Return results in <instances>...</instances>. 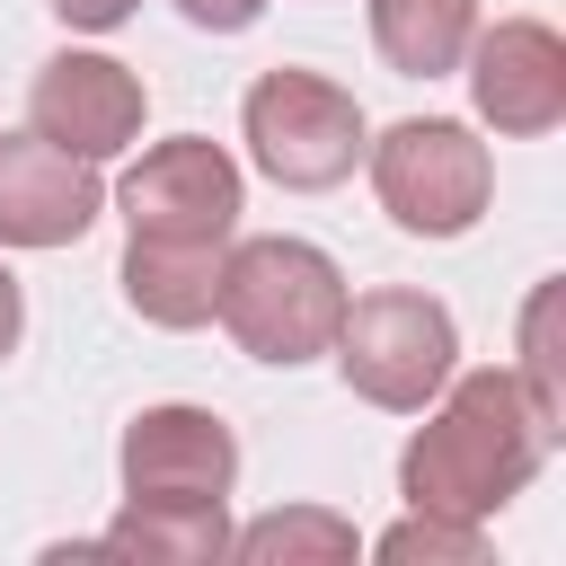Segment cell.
Listing matches in <instances>:
<instances>
[{"label":"cell","mask_w":566,"mask_h":566,"mask_svg":"<svg viewBox=\"0 0 566 566\" xmlns=\"http://www.w3.org/2000/svg\"><path fill=\"white\" fill-rule=\"evenodd\" d=\"M371 548H380L389 566H416V557H424V566H478V557H486V522H451V513H416V504H407V522H389Z\"/></svg>","instance_id":"cell-16"},{"label":"cell","mask_w":566,"mask_h":566,"mask_svg":"<svg viewBox=\"0 0 566 566\" xmlns=\"http://www.w3.org/2000/svg\"><path fill=\"white\" fill-rule=\"evenodd\" d=\"M177 18H186V27H203V35H239V27H256V18H265V0H177Z\"/></svg>","instance_id":"cell-17"},{"label":"cell","mask_w":566,"mask_h":566,"mask_svg":"<svg viewBox=\"0 0 566 566\" xmlns=\"http://www.w3.org/2000/svg\"><path fill=\"white\" fill-rule=\"evenodd\" d=\"M142 115H150V88L142 71H124L115 53H88V44H62L35 88H27V133H44L53 150L71 159H115L142 142Z\"/></svg>","instance_id":"cell-7"},{"label":"cell","mask_w":566,"mask_h":566,"mask_svg":"<svg viewBox=\"0 0 566 566\" xmlns=\"http://www.w3.org/2000/svg\"><path fill=\"white\" fill-rule=\"evenodd\" d=\"M336 371L363 407H389V416H416L442 398V380L460 371V318L433 301V292H407V283H380V292H354L345 318H336Z\"/></svg>","instance_id":"cell-3"},{"label":"cell","mask_w":566,"mask_h":566,"mask_svg":"<svg viewBox=\"0 0 566 566\" xmlns=\"http://www.w3.org/2000/svg\"><path fill=\"white\" fill-rule=\"evenodd\" d=\"M557 310H566V274H548V283H531V301H522V363H513V380L566 424V345H557Z\"/></svg>","instance_id":"cell-15"},{"label":"cell","mask_w":566,"mask_h":566,"mask_svg":"<svg viewBox=\"0 0 566 566\" xmlns=\"http://www.w3.org/2000/svg\"><path fill=\"white\" fill-rule=\"evenodd\" d=\"M239 142L283 195H327L363 168L371 124H363L354 88H336L318 71H256L239 97Z\"/></svg>","instance_id":"cell-4"},{"label":"cell","mask_w":566,"mask_h":566,"mask_svg":"<svg viewBox=\"0 0 566 566\" xmlns=\"http://www.w3.org/2000/svg\"><path fill=\"white\" fill-rule=\"evenodd\" d=\"M18 336H27V292H18V274L0 265V363L18 354Z\"/></svg>","instance_id":"cell-19"},{"label":"cell","mask_w":566,"mask_h":566,"mask_svg":"<svg viewBox=\"0 0 566 566\" xmlns=\"http://www.w3.org/2000/svg\"><path fill=\"white\" fill-rule=\"evenodd\" d=\"M221 292V248H168V239H124V301L150 327H203Z\"/></svg>","instance_id":"cell-12"},{"label":"cell","mask_w":566,"mask_h":566,"mask_svg":"<svg viewBox=\"0 0 566 566\" xmlns=\"http://www.w3.org/2000/svg\"><path fill=\"white\" fill-rule=\"evenodd\" d=\"M363 168H371L380 212L407 239H460V230H478V212L495 195V150L451 115L389 124L380 142H363Z\"/></svg>","instance_id":"cell-5"},{"label":"cell","mask_w":566,"mask_h":566,"mask_svg":"<svg viewBox=\"0 0 566 566\" xmlns=\"http://www.w3.org/2000/svg\"><path fill=\"white\" fill-rule=\"evenodd\" d=\"M424 416V407H416ZM557 416L513 380V371H451L442 380V407L407 433L398 451V495L416 513H451V522H495L531 478L539 460L557 451Z\"/></svg>","instance_id":"cell-1"},{"label":"cell","mask_w":566,"mask_h":566,"mask_svg":"<svg viewBox=\"0 0 566 566\" xmlns=\"http://www.w3.org/2000/svg\"><path fill=\"white\" fill-rule=\"evenodd\" d=\"M115 212H124V239H168V248H230L239 239V212H248V177L221 142L203 133H177V142H150L124 186H115Z\"/></svg>","instance_id":"cell-6"},{"label":"cell","mask_w":566,"mask_h":566,"mask_svg":"<svg viewBox=\"0 0 566 566\" xmlns=\"http://www.w3.org/2000/svg\"><path fill=\"white\" fill-rule=\"evenodd\" d=\"M97 212V159L53 150L44 133H0V248H80Z\"/></svg>","instance_id":"cell-9"},{"label":"cell","mask_w":566,"mask_h":566,"mask_svg":"<svg viewBox=\"0 0 566 566\" xmlns=\"http://www.w3.org/2000/svg\"><path fill=\"white\" fill-rule=\"evenodd\" d=\"M469 35H478V0H371V44L398 80L460 71Z\"/></svg>","instance_id":"cell-13"},{"label":"cell","mask_w":566,"mask_h":566,"mask_svg":"<svg viewBox=\"0 0 566 566\" xmlns=\"http://www.w3.org/2000/svg\"><path fill=\"white\" fill-rule=\"evenodd\" d=\"M354 522L327 513V504H283V513H256L248 531H230V557L248 566H274V557H354Z\"/></svg>","instance_id":"cell-14"},{"label":"cell","mask_w":566,"mask_h":566,"mask_svg":"<svg viewBox=\"0 0 566 566\" xmlns=\"http://www.w3.org/2000/svg\"><path fill=\"white\" fill-rule=\"evenodd\" d=\"M460 62H469V97H478L486 133L531 142V133L566 124V35L548 18H495L469 35Z\"/></svg>","instance_id":"cell-8"},{"label":"cell","mask_w":566,"mask_h":566,"mask_svg":"<svg viewBox=\"0 0 566 566\" xmlns=\"http://www.w3.org/2000/svg\"><path fill=\"white\" fill-rule=\"evenodd\" d=\"M115 469H124V495H230L239 486V433L212 416V407H142L115 442Z\"/></svg>","instance_id":"cell-10"},{"label":"cell","mask_w":566,"mask_h":566,"mask_svg":"<svg viewBox=\"0 0 566 566\" xmlns=\"http://www.w3.org/2000/svg\"><path fill=\"white\" fill-rule=\"evenodd\" d=\"M97 539L115 566H212L230 557V495H124Z\"/></svg>","instance_id":"cell-11"},{"label":"cell","mask_w":566,"mask_h":566,"mask_svg":"<svg viewBox=\"0 0 566 566\" xmlns=\"http://www.w3.org/2000/svg\"><path fill=\"white\" fill-rule=\"evenodd\" d=\"M44 9H53L62 27H80V35H115V27H124L142 0H44Z\"/></svg>","instance_id":"cell-18"},{"label":"cell","mask_w":566,"mask_h":566,"mask_svg":"<svg viewBox=\"0 0 566 566\" xmlns=\"http://www.w3.org/2000/svg\"><path fill=\"white\" fill-rule=\"evenodd\" d=\"M345 265L318 248V239H230L221 248V292H212V318L230 327L239 354L274 363V371H301L336 345V318H345Z\"/></svg>","instance_id":"cell-2"}]
</instances>
